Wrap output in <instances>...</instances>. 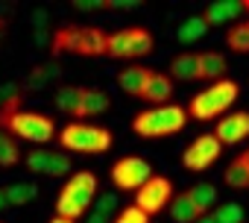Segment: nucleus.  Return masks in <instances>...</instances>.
I'll use <instances>...</instances> for the list:
<instances>
[{
	"label": "nucleus",
	"instance_id": "35",
	"mask_svg": "<svg viewBox=\"0 0 249 223\" xmlns=\"http://www.w3.org/2000/svg\"><path fill=\"white\" fill-rule=\"evenodd\" d=\"M196 223H217V220H214V214H202V217H199Z\"/></svg>",
	"mask_w": 249,
	"mask_h": 223
},
{
	"label": "nucleus",
	"instance_id": "31",
	"mask_svg": "<svg viewBox=\"0 0 249 223\" xmlns=\"http://www.w3.org/2000/svg\"><path fill=\"white\" fill-rule=\"evenodd\" d=\"M47 76H50V68H33V74H30V85H44Z\"/></svg>",
	"mask_w": 249,
	"mask_h": 223
},
{
	"label": "nucleus",
	"instance_id": "25",
	"mask_svg": "<svg viewBox=\"0 0 249 223\" xmlns=\"http://www.w3.org/2000/svg\"><path fill=\"white\" fill-rule=\"evenodd\" d=\"M223 179H226V185H229V188H234V191H246V188H249V170H246L237 159L226 167Z\"/></svg>",
	"mask_w": 249,
	"mask_h": 223
},
{
	"label": "nucleus",
	"instance_id": "13",
	"mask_svg": "<svg viewBox=\"0 0 249 223\" xmlns=\"http://www.w3.org/2000/svg\"><path fill=\"white\" fill-rule=\"evenodd\" d=\"M170 97H173V79H170V74L153 71L150 79H147V85H144L141 100H147V103H153V106H167Z\"/></svg>",
	"mask_w": 249,
	"mask_h": 223
},
{
	"label": "nucleus",
	"instance_id": "29",
	"mask_svg": "<svg viewBox=\"0 0 249 223\" xmlns=\"http://www.w3.org/2000/svg\"><path fill=\"white\" fill-rule=\"evenodd\" d=\"M18 97H24V94H21V88H18L15 82H3V85H0V109H6V106L15 103Z\"/></svg>",
	"mask_w": 249,
	"mask_h": 223
},
{
	"label": "nucleus",
	"instance_id": "23",
	"mask_svg": "<svg viewBox=\"0 0 249 223\" xmlns=\"http://www.w3.org/2000/svg\"><path fill=\"white\" fill-rule=\"evenodd\" d=\"M3 194H6V203H9V205H30V203L36 200L38 188L30 185V182H12V185L3 188Z\"/></svg>",
	"mask_w": 249,
	"mask_h": 223
},
{
	"label": "nucleus",
	"instance_id": "12",
	"mask_svg": "<svg viewBox=\"0 0 249 223\" xmlns=\"http://www.w3.org/2000/svg\"><path fill=\"white\" fill-rule=\"evenodd\" d=\"M214 135L220 138V144H237L243 138H249V112H231V115L220 118L214 127Z\"/></svg>",
	"mask_w": 249,
	"mask_h": 223
},
{
	"label": "nucleus",
	"instance_id": "15",
	"mask_svg": "<svg viewBox=\"0 0 249 223\" xmlns=\"http://www.w3.org/2000/svg\"><path fill=\"white\" fill-rule=\"evenodd\" d=\"M111 100L103 88H91V85H82V103H79V112H76V121L79 118H97L103 112H108Z\"/></svg>",
	"mask_w": 249,
	"mask_h": 223
},
{
	"label": "nucleus",
	"instance_id": "22",
	"mask_svg": "<svg viewBox=\"0 0 249 223\" xmlns=\"http://www.w3.org/2000/svg\"><path fill=\"white\" fill-rule=\"evenodd\" d=\"M205 33H208V24H205V18L199 15V18H188V21H182L179 30H176V38H179L182 44H194V41H199Z\"/></svg>",
	"mask_w": 249,
	"mask_h": 223
},
{
	"label": "nucleus",
	"instance_id": "14",
	"mask_svg": "<svg viewBox=\"0 0 249 223\" xmlns=\"http://www.w3.org/2000/svg\"><path fill=\"white\" fill-rule=\"evenodd\" d=\"M243 12H249L246 9V3H237V0H217V3H211L205 12H202V18H205V24L211 27H217V24H229V21H237Z\"/></svg>",
	"mask_w": 249,
	"mask_h": 223
},
{
	"label": "nucleus",
	"instance_id": "20",
	"mask_svg": "<svg viewBox=\"0 0 249 223\" xmlns=\"http://www.w3.org/2000/svg\"><path fill=\"white\" fill-rule=\"evenodd\" d=\"M56 109L62 112V115H71L76 118V112H79V103H82V85H62L53 97Z\"/></svg>",
	"mask_w": 249,
	"mask_h": 223
},
{
	"label": "nucleus",
	"instance_id": "27",
	"mask_svg": "<svg viewBox=\"0 0 249 223\" xmlns=\"http://www.w3.org/2000/svg\"><path fill=\"white\" fill-rule=\"evenodd\" d=\"M214 220L217 223H240L243 220V208L237 203H223L217 211H214Z\"/></svg>",
	"mask_w": 249,
	"mask_h": 223
},
{
	"label": "nucleus",
	"instance_id": "38",
	"mask_svg": "<svg viewBox=\"0 0 249 223\" xmlns=\"http://www.w3.org/2000/svg\"><path fill=\"white\" fill-rule=\"evenodd\" d=\"M0 223H3V220H0Z\"/></svg>",
	"mask_w": 249,
	"mask_h": 223
},
{
	"label": "nucleus",
	"instance_id": "5",
	"mask_svg": "<svg viewBox=\"0 0 249 223\" xmlns=\"http://www.w3.org/2000/svg\"><path fill=\"white\" fill-rule=\"evenodd\" d=\"M59 144L68 153H85V156H97V153H108L114 144V135L106 127L88 124V121H71L68 127L59 130Z\"/></svg>",
	"mask_w": 249,
	"mask_h": 223
},
{
	"label": "nucleus",
	"instance_id": "37",
	"mask_svg": "<svg viewBox=\"0 0 249 223\" xmlns=\"http://www.w3.org/2000/svg\"><path fill=\"white\" fill-rule=\"evenodd\" d=\"M50 223H73V220H65V217H53Z\"/></svg>",
	"mask_w": 249,
	"mask_h": 223
},
{
	"label": "nucleus",
	"instance_id": "30",
	"mask_svg": "<svg viewBox=\"0 0 249 223\" xmlns=\"http://www.w3.org/2000/svg\"><path fill=\"white\" fill-rule=\"evenodd\" d=\"M73 9L76 12H100V9H106V0H73Z\"/></svg>",
	"mask_w": 249,
	"mask_h": 223
},
{
	"label": "nucleus",
	"instance_id": "32",
	"mask_svg": "<svg viewBox=\"0 0 249 223\" xmlns=\"http://www.w3.org/2000/svg\"><path fill=\"white\" fill-rule=\"evenodd\" d=\"M85 223H114V217H108V214H100V211H91Z\"/></svg>",
	"mask_w": 249,
	"mask_h": 223
},
{
	"label": "nucleus",
	"instance_id": "26",
	"mask_svg": "<svg viewBox=\"0 0 249 223\" xmlns=\"http://www.w3.org/2000/svg\"><path fill=\"white\" fill-rule=\"evenodd\" d=\"M191 194H194V200H196V205L208 214V208L217 203V188L211 185V182H199V185H194L191 188Z\"/></svg>",
	"mask_w": 249,
	"mask_h": 223
},
{
	"label": "nucleus",
	"instance_id": "34",
	"mask_svg": "<svg viewBox=\"0 0 249 223\" xmlns=\"http://www.w3.org/2000/svg\"><path fill=\"white\" fill-rule=\"evenodd\" d=\"M237 162H240V165H243V167H246V170H249V150H243V153H240V156H237Z\"/></svg>",
	"mask_w": 249,
	"mask_h": 223
},
{
	"label": "nucleus",
	"instance_id": "19",
	"mask_svg": "<svg viewBox=\"0 0 249 223\" xmlns=\"http://www.w3.org/2000/svg\"><path fill=\"white\" fill-rule=\"evenodd\" d=\"M223 74H226V56L223 53H214V50L199 53V79L220 82Z\"/></svg>",
	"mask_w": 249,
	"mask_h": 223
},
{
	"label": "nucleus",
	"instance_id": "7",
	"mask_svg": "<svg viewBox=\"0 0 249 223\" xmlns=\"http://www.w3.org/2000/svg\"><path fill=\"white\" fill-rule=\"evenodd\" d=\"M153 53V33L147 27H123L117 33H108V50L111 59H141Z\"/></svg>",
	"mask_w": 249,
	"mask_h": 223
},
{
	"label": "nucleus",
	"instance_id": "10",
	"mask_svg": "<svg viewBox=\"0 0 249 223\" xmlns=\"http://www.w3.org/2000/svg\"><path fill=\"white\" fill-rule=\"evenodd\" d=\"M173 197H176V194H173V182H170L167 176H153L141 191H135V205L153 217V214L164 211V208L173 203Z\"/></svg>",
	"mask_w": 249,
	"mask_h": 223
},
{
	"label": "nucleus",
	"instance_id": "1",
	"mask_svg": "<svg viewBox=\"0 0 249 223\" xmlns=\"http://www.w3.org/2000/svg\"><path fill=\"white\" fill-rule=\"evenodd\" d=\"M97 176L91 173V170H76V173H71L68 176V182L62 185V191H59V197H56V217H65V220H79V217H85L91 208H94V203H97Z\"/></svg>",
	"mask_w": 249,
	"mask_h": 223
},
{
	"label": "nucleus",
	"instance_id": "2",
	"mask_svg": "<svg viewBox=\"0 0 249 223\" xmlns=\"http://www.w3.org/2000/svg\"><path fill=\"white\" fill-rule=\"evenodd\" d=\"M108 50V33H103L100 27H59L53 36H50V53L53 56H62V53H76V56H85V59H94V56H106Z\"/></svg>",
	"mask_w": 249,
	"mask_h": 223
},
{
	"label": "nucleus",
	"instance_id": "18",
	"mask_svg": "<svg viewBox=\"0 0 249 223\" xmlns=\"http://www.w3.org/2000/svg\"><path fill=\"white\" fill-rule=\"evenodd\" d=\"M170 79H179V82L199 79V53H179V56H173Z\"/></svg>",
	"mask_w": 249,
	"mask_h": 223
},
{
	"label": "nucleus",
	"instance_id": "21",
	"mask_svg": "<svg viewBox=\"0 0 249 223\" xmlns=\"http://www.w3.org/2000/svg\"><path fill=\"white\" fill-rule=\"evenodd\" d=\"M21 162H24V156H21L18 141L6 130H0V167H15Z\"/></svg>",
	"mask_w": 249,
	"mask_h": 223
},
{
	"label": "nucleus",
	"instance_id": "4",
	"mask_svg": "<svg viewBox=\"0 0 249 223\" xmlns=\"http://www.w3.org/2000/svg\"><path fill=\"white\" fill-rule=\"evenodd\" d=\"M0 130H6L12 138L18 141H30L36 147H44L50 144L53 138H59V127L50 115L44 112H30V109H21L9 118H0Z\"/></svg>",
	"mask_w": 249,
	"mask_h": 223
},
{
	"label": "nucleus",
	"instance_id": "24",
	"mask_svg": "<svg viewBox=\"0 0 249 223\" xmlns=\"http://www.w3.org/2000/svg\"><path fill=\"white\" fill-rule=\"evenodd\" d=\"M226 44H229L234 53H249V21L234 24V27L226 33Z\"/></svg>",
	"mask_w": 249,
	"mask_h": 223
},
{
	"label": "nucleus",
	"instance_id": "16",
	"mask_svg": "<svg viewBox=\"0 0 249 223\" xmlns=\"http://www.w3.org/2000/svg\"><path fill=\"white\" fill-rule=\"evenodd\" d=\"M150 74H153V68L129 65V68H123V71L117 74V85H120V91H126L129 97H141V94H144V85H147V79H150Z\"/></svg>",
	"mask_w": 249,
	"mask_h": 223
},
{
	"label": "nucleus",
	"instance_id": "6",
	"mask_svg": "<svg viewBox=\"0 0 249 223\" xmlns=\"http://www.w3.org/2000/svg\"><path fill=\"white\" fill-rule=\"evenodd\" d=\"M240 94V85L234 79H220V82H211L205 91L194 94L191 106H188V115L194 121H214L220 115H226V112L234 106Z\"/></svg>",
	"mask_w": 249,
	"mask_h": 223
},
{
	"label": "nucleus",
	"instance_id": "9",
	"mask_svg": "<svg viewBox=\"0 0 249 223\" xmlns=\"http://www.w3.org/2000/svg\"><path fill=\"white\" fill-rule=\"evenodd\" d=\"M220 153H223V144H220V138L214 135V132H205V135H199V138H194L188 147H185V153H182V165H185V170H208L217 159H220Z\"/></svg>",
	"mask_w": 249,
	"mask_h": 223
},
{
	"label": "nucleus",
	"instance_id": "8",
	"mask_svg": "<svg viewBox=\"0 0 249 223\" xmlns=\"http://www.w3.org/2000/svg\"><path fill=\"white\" fill-rule=\"evenodd\" d=\"M153 176V165L141 156H123L111 165V182L120 191H141Z\"/></svg>",
	"mask_w": 249,
	"mask_h": 223
},
{
	"label": "nucleus",
	"instance_id": "36",
	"mask_svg": "<svg viewBox=\"0 0 249 223\" xmlns=\"http://www.w3.org/2000/svg\"><path fill=\"white\" fill-rule=\"evenodd\" d=\"M6 205H9V203H6V194H3V188H0V211H3Z\"/></svg>",
	"mask_w": 249,
	"mask_h": 223
},
{
	"label": "nucleus",
	"instance_id": "33",
	"mask_svg": "<svg viewBox=\"0 0 249 223\" xmlns=\"http://www.w3.org/2000/svg\"><path fill=\"white\" fill-rule=\"evenodd\" d=\"M6 30H9V24H6L3 15H0V44H3V38H6Z\"/></svg>",
	"mask_w": 249,
	"mask_h": 223
},
{
	"label": "nucleus",
	"instance_id": "17",
	"mask_svg": "<svg viewBox=\"0 0 249 223\" xmlns=\"http://www.w3.org/2000/svg\"><path fill=\"white\" fill-rule=\"evenodd\" d=\"M202 214H205V211L196 205V200H194V194H191V191L176 194V197H173V203H170V217H173L176 223H196Z\"/></svg>",
	"mask_w": 249,
	"mask_h": 223
},
{
	"label": "nucleus",
	"instance_id": "28",
	"mask_svg": "<svg viewBox=\"0 0 249 223\" xmlns=\"http://www.w3.org/2000/svg\"><path fill=\"white\" fill-rule=\"evenodd\" d=\"M114 223H150V214L141 211V208L132 203V205H126V208H120V211H117Z\"/></svg>",
	"mask_w": 249,
	"mask_h": 223
},
{
	"label": "nucleus",
	"instance_id": "11",
	"mask_svg": "<svg viewBox=\"0 0 249 223\" xmlns=\"http://www.w3.org/2000/svg\"><path fill=\"white\" fill-rule=\"evenodd\" d=\"M24 165H27V170L44 173V176H65V173H71V156L68 153H53V150H44V147L30 150L24 156Z\"/></svg>",
	"mask_w": 249,
	"mask_h": 223
},
{
	"label": "nucleus",
	"instance_id": "3",
	"mask_svg": "<svg viewBox=\"0 0 249 223\" xmlns=\"http://www.w3.org/2000/svg\"><path fill=\"white\" fill-rule=\"evenodd\" d=\"M188 124V109L167 103V106H153L144 109L132 118V130L141 138H164V135H176L182 132Z\"/></svg>",
	"mask_w": 249,
	"mask_h": 223
}]
</instances>
